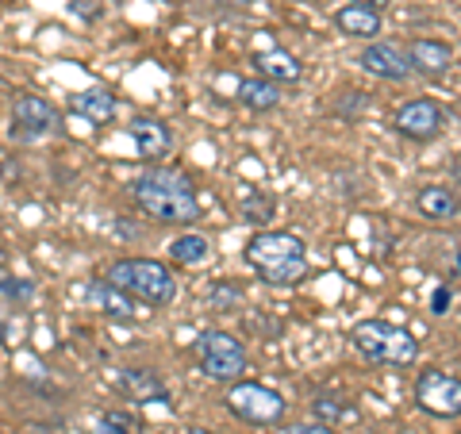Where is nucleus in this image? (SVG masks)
I'll return each instance as SVG.
<instances>
[{
    "label": "nucleus",
    "mask_w": 461,
    "mask_h": 434,
    "mask_svg": "<svg viewBox=\"0 0 461 434\" xmlns=\"http://www.w3.org/2000/svg\"><path fill=\"white\" fill-rule=\"evenodd\" d=\"M254 66H258V77H266V81H300L304 77V66L296 62L288 50H266V54H258L254 58Z\"/></svg>",
    "instance_id": "obj_16"
},
{
    "label": "nucleus",
    "mask_w": 461,
    "mask_h": 434,
    "mask_svg": "<svg viewBox=\"0 0 461 434\" xmlns=\"http://www.w3.org/2000/svg\"><path fill=\"white\" fill-rule=\"evenodd\" d=\"M215 5H223V8H239V12H242V8H250L254 0H215Z\"/></svg>",
    "instance_id": "obj_27"
},
{
    "label": "nucleus",
    "mask_w": 461,
    "mask_h": 434,
    "mask_svg": "<svg viewBox=\"0 0 461 434\" xmlns=\"http://www.w3.org/2000/svg\"><path fill=\"white\" fill-rule=\"evenodd\" d=\"M281 434H335V427H327V423H296V427H288Z\"/></svg>",
    "instance_id": "obj_26"
},
{
    "label": "nucleus",
    "mask_w": 461,
    "mask_h": 434,
    "mask_svg": "<svg viewBox=\"0 0 461 434\" xmlns=\"http://www.w3.org/2000/svg\"><path fill=\"white\" fill-rule=\"evenodd\" d=\"M362 66L369 69L373 77H384V81H403L411 77V62L396 42H369L362 50Z\"/></svg>",
    "instance_id": "obj_9"
},
{
    "label": "nucleus",
    "mask_w": 461,
    "mask_h": 434,
    "mask_svg": "<svg viewBox=\"0 0 461 434\" xmlns=\"http://www.w3.org/2000/svg\"><path fill=\"white\" fill-rule=\"evenodd\" d=\"M12 120L23 127V135H50L58 127V112L47 104L42 96H20L16 108H12Z\"/></svg>",
    "instance_id": "obj_13"
},
{
    "label": "nucleus",
    "mask_w": 461,
    "mask_h": 434,
    "mask_svg": "<svg viewBox=\"0 0 461 434\" xmlns=\"http://www.w3.org/2000/svg\"><path fill=\"white\" fill-rule=\"evenodd\" d=\"M396 131L403 139H415V142H427V139H435L442 127H446V115L442 108L435 104V100H408V104H400L396 108Z\"/></svg>",
    "instance_id": "obj_8"
},
{
    "label": "nucleus",
    "mask_w": 461,
    "mask_h": 434,
    "mask_svg": "<svg viewBox=\"0 0 461 434\" xmlns=\"http://www.w3.org/2000/svg\"><path fill=\"white\" fill-rule=\"evenodd\" d=\"M350 5H357V8H373V12H381V5H388V0H350Z\"/></svg>",
    "instance_id": "obj_28"
},
{
    "label": "nucleus",
    "mask_w": 461,
    "mask_h": 434,
    "mask_svg": "<svg viewBox=\"0 0 461 434\" xmlns=\"http://www.w3.org/2000/svg\"><path fill=\"white\" fill-rule=\"evenodd\" d=\"M242 215H247V223H266L273 215V200L262 196V193H250L247 200H242Z\"/></svg>",
    "instance_id": "obj_23"
},
{
    "label": "nucleus",
    "mask_w": 461,
    "mask_h": 434,
    "mask_svg": "<svg viewBox=\"0 0 461 434\" xmlns=\"http://www.w3.org/2000/svg\"><path fill=\"white\" fill-rule=\"evenodd\" d=\"M181 434H212V430H204V427H189V430H181Z\"/></svg>",
    "instance_id": "obj_30"
},
{
    "label": "nucleus",
    "mask_w": 461,
    "mask_h": 434,
    "mask_svg": "<svg viewBox=\"0 0 461 434\" xmlns=\"http://www.w3.org/2000/svg\"><path fill=\"white\" fill-rule=\"evenodd\" d=\"M454 181L461 185V158H457V162H454Z\"/></svg>",
    "instance_id": "obj_29"
},
{
    "label": "nucleus",
    "mask_w": 461,
    "mask_h": 434,
    "mask_svg": "<svg viewBox=\"0 0 461 434\" xmlns=\"http://www.w3.org/2000/svg\"><path fill=\"white\" fill-rule=\"evenodd\" d=\"M196 357H200L204 377L223 381V384L239 381L242 373H247V350H242V342L235 335H227V330H200Z\"/></svg>",
    "instance_id": "obj_5"
},
{
    "label": "nucleus",
    "mask_w": 461,
    "mask_h": 434,
    "mask_svg": "<svg viewBox=\"0 0 461 434\" xmlns=\"http://www.w3.org/2000/svg\"><path fill=\"white\" fill-rule=\"evenodd\" d=\"M208 254H212V242L204 235H181L169 242V258L177 266H200L208 262Z\"/></svg>",
    "instance_id": "obj_20"
},
{
    "label": "nucleus",
    "mask_w": 461,
    "mask_h": 434,
    "mask_svg": "<svg viewBox=\"0 0 461 434\" xmlns=\"http://www.w3.org/2000/svg\"><path fill=\"white\" fill-rule=\"evenodd\" d=\"M350 342L362 357L381 361V366H415V357H420V342H415L411 330H403L396 323H384V320L354 323Z\"/></svg>",
    "instance_id": "obj_3"
},
{
    "label": "nucleus",
    "mask_w": 461,
    "mask_h": 434,
    "mask_svg": "<svg viewBox=\"0 0 461 434\" xmlns=\"http://www.w3.org/2000/svg\"><path fill=\"white\" fill-rule=\"evenodd\" d=\"M335 23L342 35H354V39H373L381 35V12L373 8H357V5H342L335 12Z\"/></svg>",
    "instance_id": "obj_15"
},
{
    "label": "nucleus",
    "mask_w": 461,
    "mask_h": 434,
    "mask_svg": "<svg viewBox=\"0 0 461 434\" xmlns=\"http://www.w3.org/2000/svg\"><path fill=\"white\" fill-rule=\"evenodd\" d=\"M450 303H454V293L446 285H438L435 293H430V312H435V315H446V312H450Z\"/></svg>",
    "instance_id": "obj_25"
},
{
    "label": "nucleus",
    "mask_w": 461,
    "mask_h": 434,
    "mask_svg": "<svg viewBox=\"0 0 461 434\" xmlns=\"http://www.w3.org/2000/svg\"><path fill=\"white\" fill-rule=\"evenodd\" d=\"M454 269H457V277H461V250H457V258H454Z\"/></svg>",
    "instance_id": "obj_31"
},
{
    "label": "nucleus",
    "mask_w": 461,
    "mask_h": 434,
    "mask_svg": "<svg viewBox=\"0 0 461 434\" xmlns=\"http://www.w3.org/2000/svg\"><path fill=\"white\" fill-rule=\"evenodd\" d=\"M223 403H227L230 415H239L242 423H254V427H273L285 415V396L277 388H266V384H254V381L230 384Z\"/></svg>",
    "instance_id": "obj_6"
},
{
    "label": "nucleus",
    "mask_w": 461,
    "mask_h": 434,
    "mask_svg": "<svg viewBox=\"0 0 461 434\" xmlns=\"http://www.w3.org/2000/svg\"><path fill=\"white\" fill-rule=\"evenodd\" d=\"M408 62L415 74H427V77H438L454 66V47L442 39H415L408 47Z\"/></svg>",
    "instance_id": "obj_12"
},
{
    "label": "nucleus",
    "mask_w": 461,
    "mask_h": 434,
    "mask_svg": "<svg viewBox=\"0 0 461 434\" xmlns=\"http://www.w3.org/2000/svg\"><path fill=\"white\" fill-rule=\"evenodd\" d=\"M415 208H420V215H427V220L435 223H446L457 215V196L450 189H442V185H427V189H420V196H415Z\"/></svg>",
    "instance_id": "obj_17"
},
{
    "label": "nucleus",
    "mask_w": 461,
    "mask_h": 434,
    "mask_svg": "<svg viewBox=\"0 0 461 434\" xmlns=\"http://www.w3.org/2000/svg\"><path fill=\"white\" fill-rule=\"evenodd\" d=\"M239 100L247 108H254V112H273L281 104V89L273 81H266V77H247L239 85Z\"/></svg>",
    "instance_id": "obj_18"
},
{
    "label": "nucleus",
    "mask_w": 461,
    "mask_h": 434,
    "mask_svg": "<svg viewBox=\"0 0 461 434\" xmlns=\"http://www.w3.org/2000/svg\"><path fill=\"white\" fill-rule=\"evenodd\" d=\"M247 262L262 273V281L288 288L304 281L308 273V246L293 231H262L247 242Z\"/></svg>",
    "instance_id": "obj_2"
},
{
    "label": "nucleus",
    "mask_w": 461,
    "mask_h": 434,
    "mask_svg": "<svg viewBox=\"0 0 461 434\" xmlns=\"http://www.w3.org/2000/svg\"><path fill=\"white\" fill-rule=\"evenodd\" d=\"M96 434H139V427H135V419H131V415L108 411V415H100V419H96Z\"/></svg>",
    "instance_id": "obj_22"
},
{
    "label": "nucleus",
    "mask_w": 461,
    "mask_h": 434,
    "mask_svg": "<svg viewBox=\"0 0 461 434\" xmlns=\"http://www.w3.org/2000/svg\"><path fill=\"white\" fill-rule=\"evenodd\" d=\"M108 281L123 288L127 296L154 303V308H166V303L177 300V277L162 262H150V258H123L108 269Z\"/></svg>",
    "instance_id": "obj_4"
},
{
    "label": "nucleus",
    "mask_w": 461,
    "mask_h": 434,
    "mask_svg": "<svg viewBox=\"0 0 461 434\" xmlns=\"http://www.w3.org/2000/svg\"><path fill=\"white\" fill-rule=\"evenodd\" d=\"M89 300L96 303L104 315H112V320H135L139 308H135V300L123 293V288H115L108 277L104 281H93L89 285Z\"/></svg>",
    "instance_id": "obj_14"
},
{
    "label": "nucleus",
    "mask_w": 461,
    "mask_h": 434,
    "mask_svg": "<svg viewBox=\"0 0 461 434\" xmlns=\"http://www.w3.org/2000/svg\"><path fill=\"white\" fill-rule=\"evenodd\" d=\"M115 393H123L127 400L135 403H162L169 400V388L166 381L150 369H120L115 373Z\"/></svg>",
    "instance_id": "obj_10"
},
{
    "label": "nucleus",
    "mask_w": 461,
    "mask_h": 434,
    "mask_svg": "<svg viewBox=\"0 0 461 434\" xmlns=\"http://www.w3.org/2000/svg\"><path fill=\"white\" fill-rule=\"evenodd\" d=\"M0 293L12 296V300H32L35 296V285L32 281H5V285H0Z\"/></svg>",
    "instance_id": "obj_24"
},
{
    "label": "nucleus",
    "mask_w": 461,
    "mask_h": 434,
    "mask_svg": "<svg viewBox=\"0 0 461 434\" xmlns=\"http://www.w3.org/2000/svg\"><path fill=\"white\" fill-rule=\"evenodd\" d=\"M135 200L150 220H162V223H193L200 215L193 181L181 169H162V166L142 169L135 177Z\"/></svg>",
    "instance_id": "obj_1"
},
{
    "label": "nucleus",
    "mask_w": 461,
    "mask_h": 434,
    "mask_svg": "<svg viewBox=\"0 0 461 434\" xmlns=\"http://www.w3.org/2000/svg\"><path fill=\"white\" fill-rule=\"evenodd\" d=\"M315 415H320V423H350V419H357L354 408H342V400H315Z\"/></svg>",
    "instance_id": "obj_21"
},
{
    "label": "nucleus",
    "mask_w": 461,
    "mask_h": 434,
    "mask_svg": "<svg viewBox=\"0 0 461 434\" xmlns=\"http://www.w3.org/2000/svg\"><path fill=\"white\" fill-rule=\"evenodd\" d=\"M415 403L435 419H457L461 415V377L442 369H427L415 381Z\"/></svg>",
    "instance_id": "obj_7"
},
{
    "label": "nucleus",
    "mask_w": 461,
    "mask_h": 434,
    "mask_svg": "<svg viewBox=\"0 0 461 434\" xmlns=\"http://www.w3.org/2000/svg\"><path fill=\"white\" fill-rule=\"evenodd\" d=\"M77 112L93 123H108L115 115V96L104 89V85H93V89L77 93Z\"/></svg>",
    "instance_id": "obj_19"
},
{
    "label": "nucleus",
    "mask_w": 461,
    "mask_h": 434,
    "mask_svg": "<svg viewBox=\"0 0 461 434\" xmlns=\"http://www.w3.org/2000/svg\"><path fill=\"white\" fill-rule=\"evenodd\" d=\"M127 131H131V139H135L139 158H147V162H162V158L173 150V131L162 120H147V115H139Z\"/></svg>",
    "instance_id": "obj_11"
}]
</instances>
